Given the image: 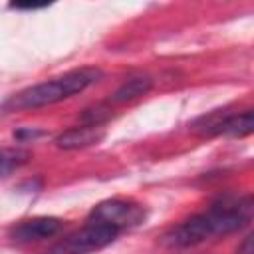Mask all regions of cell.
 <instances>
[{
  "label": "cell",
  "instance_id": "cell-8",
  "mask_svg": "<svg viewBox=\"0 0 254 254\" xmlns=\"http://www.w3.org/2000/svg\"><path fill=\"white\" fill-rule=\"evenodd\" d=\"M153 81L149 77H133V79H127L111 97L113 103H125V101H133L141 95H145L149 89H151Z\"/></svg>",
  "mask_w": 254,
  "mask_h": 254
},
{
  "label": "cell",
  "instance_id": "cell-11",
  "mask_svg": "<svg viewBox=\"0 0 254 254\" xmlns=\"http://www.w3.org/2000/svg\"><path fill=\"white\" fill-rule=\"evenodd\" d=\"M238 254H252V234H248L242 242V246L238 248Z\"/></svg>",
  "mask_w": 254,
  "mask_h": 254
},
{
  "label": "cell",
  "instance_id": "cell-12",
  "mask_svg": "<svg viewBox=\"0 0 254 254\" xmlns=\"http://www.w3.org/2000/svg\"><path fill=\"white\" fill-rule=\"evenodd\" d=\"M50 254H54V252H50Z\"/></svg>",
  "mask_w": 254,
  "mask_h": 254
},
{
  "label": "cell",
  "instance_id": "cell-2",
  "mask_svg": "<svg viewBox=\"0 0 254 254\" xmlns=\"http://www.w3.org/2000/svg\"><path fill=\"white\" fill-rule=\"evenodd\" d=\"M101 75L103 73L97 67H81V69L67 71L60 77H54L50 81L32 85V87L12 95L2 105V109L4 111H26V109H38V107H44V105L58 103L62 99H67V97L87 89L89 85L99 81Z\"/></svg>",
  "mask_w": 254,
  "mask_h": 254
},
{
  "label": "cell",
  "instance_id": "cell-1",
  "mask_svg": "<svg viewBox=\"0 0 254 254\" xmlns=\"http://www.w3.org/2000/svg\"><path fill=\"white\" fill-rule=\"evenodd\" d=\"M252 216V200L250 196L238 198V200H228L224 198L222 202L212 204L206 212L194 214L175 226L169 234L167 240L173 246H194L210 236L218 234H230L238 228H242Z\"/></svg>",
  "mask_w": 254,
  "mask_h": 254
},
{
  "label": "cell",
  "instance_id": "cell-5",
  "mask_svg": "<svg viewBox=\"0 0 254 254\" xmlns=\"http://www.w3.org/2000/svg\"><path fill=\"white\" fill-rule=\"evenodd\" d=\"M62 230V220L54 216H38L30 220H22L12 228V238L18 242H32V240H44Z\"/></svg>",
  "mask_w": 254,
  "mask_h": 254
},
{
  "label": "cell",
  "instance_id": "cell-7",
  "mask_svg": "<svg viewBox=\"0 0 254 254\" xmlns=\"http://www.w3.org/2000/svg\"><path fill=\"white\" fill-rule=\"evenodd\" d=\"M254 129V119H252V111L246 109L242 113H226L220 117L218 127L214 131V135H232V137H244L250 135Z\"/></svg>",
  "mask_w": 254,
  "mask_h": 254
},
{
  "label": "cell",
  "instance_id": "cell-9",
  "mask_svg": "<svg viewBox=\"0 0 254 254\" xmlns=\"http://www.w3.org/2000/svg\"><path fill=\"white\" fill-rule=\"evenodd\" d=\"M28 151L16 149V147H4L0 149V179H6L12 171L20 169L28 161Z\"/></svg>",
  "mask_w": 254,
  "mask_h": 254
},
{
  "label": "cell",
  "instance_id": "cell-10",
  "mask_svg": "<svg viewBox=\"0 0 254 254\" xmlns=\"http://www.w3.org/2000/svg\"><path fill=\"white\" fill-rule=\"evenodd\" d=\"M109 115H111L109 107H105V105H95V107L83 111L81 121H83L85 125H103V123L109 119Z\"/></svg>",
  "mask_w": 254,
  "mask_h": 254
},
{
  "label": "cell",
  "instance_id": "cell-3",
  "mask_svg": "<svg viewBox=\"0 0 254 254\" xmlns=\"http://www.w3.org/2000/svg\"><path fill=\"white\" fill-rule=\"evenodd\" d=\"M121 230L107 224V222H99V220H89L83 228H79L77 232L69 234L64 242H60L52 252L54 254H89L95 250L105 248L107 244H111L117 234Z\"/></svg>",
  "mask_w": 254,
  "mask_h": 254
},
{
  "label": "cell",
  "instance_id": "cell-6",
  "mask_svg": "<svg viewBox=\"0 0 254 254\" xmlns=\"http://www.w3.org/2000/svg\"><path fill=\"white\" fill-rule=\"evenodd\" d=\"M103 137H105V131L101 125H81V127L64 131L56 139V145L60 149L71 151V149H83V147L97 145L99 141H103Z\"/></svg>",
  "mask_w": 254,
  "mask_h": 254
},
{
  "label": "cell",
  "instance_id": "cell-4",
  "mask_svg": "<svg viewBox=\"0 0 254 254\" xmlns=\"http://www.w3.org/2000/svg\"><path fill=\"white\" fill-rule=\"evenodd\" d=\"M89 220L107 222L119 230H125V228H133L145 220V208L131 200L111 198V200L99 202L89 212Z\"/></svg>",
  "mask_w": 254,
  "mask_h": 254
}]
</instances>
